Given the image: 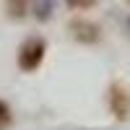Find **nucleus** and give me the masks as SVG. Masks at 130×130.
Instances as JSON below:
<instances>
[{
    "instance_id": "nucleus-3",
    "label": "nucleus",
    "mask_w": 130,
    "mask_h": 130,
    "mask_svg": "<svg viewBox=\"0 0 130 130\" xmlns=\"http://www.w3.org/2000/svg\"><path fill=\"white\" fill-rule=\"evenodd\" d=\"M75 37L83 39V42H94V39H99V29L91 26V24H75Z\"/></svg>"
},
{
    "instance_id": "nucleus-4",
    "label": "nucleus",
    "mask_w": 130,
    "mask_h": 130,
    "mask_svg": "<svg viewBox=\"0 0 130 130\" xmlns=\"http://www.w3.org/2000/svg\"><path fill=\"white\" fill-rule=\"evenodd\" d=\"M8 8H10V16L21 18L26 13V8H29V0H8Z\"/></svg>"
},
{
    "instance_id": "nucleus-5",
    "label": "nucleus",
    "mask_w": 130,
    "mask_h": 130,
    "mask_svg": "<svg viewBox=\"0 0 130 130\" xmlns=\"http://www.w3.org/2000/svg\"><path fill=\"white\" fill-rule=\"evenodd\" d=\"M8 125H10V109L5 102H0V130H5Z\"/></svg>"
},
{
    "instance_id": "nucleus-2",
    "label": "nucleus",
    "mask_w": 130,
    "mask_h": 130,
    "mask_svg": "<svg viewBox=\"0 0 130 130\" xmlns=\"http://www.w3.org/2000/svg\"><path fill=\"white\" fill-rule=\"evenodd\" d=\"M109 109H112V115L117 120H127L130 117V94L120 83H115L109 89Z\"/></svg>"
},
{
    "instance_id": "nucleus-6",
    "label": "nucleus",
    "mask_w": 130,
    "mask_h": 130,
    "mask_svg": "<svg viewBox=\"0 0 130 130\" xmlns=\"http://www.w3.org/2000/svg\"><path fill=\"white\" fill-rule=\"evenodd\" d=\"M70 5L75 8V5H78V8H86V5H94V0H70Z\"/></svg>"
},
{
    "instance_id": "nucleus-1",
    "label": "nucleus",
    "mask_w": 130,
    "mask_h": 130,
    "mask_svg": "<svg viewBox=\"0 0 130 130\" xmlns=\"http://www.w3.org/2000/svg\"><path fill=\"white\" fill-rule=\"evenodd\" d=\"M42 60H44V39H39V37L26 39L18 50V68L31 73L42 65Z\"/></svg>"
}]
</instances>
